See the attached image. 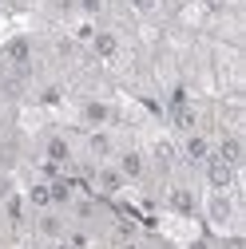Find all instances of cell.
Returning <instances> with one entry per match:
<instances>
[{"label":"cell","mask_w":246,"mask_h":249,"mask_svg":"<svg viewBox=\"0 0 246 249\" xmlns=\"http://www.w3.org/2000/svg\"><path fill=\"white\" fill-rule=\"evenodd\" d=\"M206 222H210V230H219V233H226L230 226H234V217H238V202H234V190H210V198H206Z\"/></svg>","instance_id":"1"},{"label":"cell","mask_w":246,"mask_h":249,"mask_svg":"<svg viewBox=\"0 0 246 249\" xmlns=\"http://www.w3.org/2000/svg\"><path fill=\"white\" fill-rule=\"evenodd\" d=\"M32 230H36V237H40V241H60V237L68 233V217H64V210H56V206L36 210Z\"/></svg>","instance_id":"3"},{"label":"cell","mask_w":246,"mask_h":249,"mask_svg":"<svg viewBox=\"0 0 246 249\" xmlns=\"http://www.w3.org/2000/svg\"><path fill=\"white\" fill-rule=\"evenodd\" d=\"M111 162H115V170L123 174V182H143V174H147V154H143L139 146H123V150H115Z\"/></svg>","instance_id":"2"},{"label":"cell","mask_w":246,"mask_h":249,"mask_svg":"<svg viewBox=\"0 0 246 249\" xmlns=\"http://www.w3.org/2000/svg\"><path fill=\"white\" fill-rule=\"evenodd\" d=\"M179 154H183L187 162L203 166V162L210 159V154H214V139H210V135H203V131L195 127V131H187V135H183V142H179Z\"/></svg>","instance_id":"5"},{"label":"cell","mask_w":246,"mask_h":249,"mask_svg":"<svg viewBox=\"0 0 246 249\" xmlns=\"http://www.w3.org/2000/svg\"><path fill=\"white\" fill-rule=\"evenodd\" d=\"M40 99H44V103H60V91H56V87H48V91H44Z\"/></svg>","instance_id":"21"},{"label":"cell","mask_w":246,"mask_h":249,"mask_svg":"<svg viewBox=\"0 0 246 249\" xmlns=\"http://www.w3.org/2000/svg\"><path fill=\"white\" fill-rule=\"evenodd\" d=\"M44 162L72 166V142H68L64 135H48V139H44Z\"/></svg>","instance_id":"10"},{"label":"cell","mask_w":246,"mask_h":249,"mask_svg":"<svg viewBox=\"0 0 246 249\" xmlns=\"http://www.w3.org/2000/svg\"><path fill=\"white\" fill-rule=\"evenodd\" d=\"M203 4H206V8H210V12H223V8H226V4H230V0H203Z\"/></svg>","instance_id":"20"},{"label":"cell","mask_w":246,"mask_h":249,"mask_svg":"<svg viewBox=\"0 0 246 249\" xmlns=\"http://www.w3.org/2000/svg\"><path fill=\"white\" fill-rule=\"evenodd\" d=\"M127 4L139 12V16H151V12H155L159 8V0H127Z\"/></svg>","instance_id":"18"},{"label":"cell","mask_w":246,"mask_h":249,"mask_svg":"<svg viewBox=\"0 0 246 249\" xmlns=\"http://www.w3.org/2000/svg\"><path fill=\"white\" fill-rule=\"evenodd\" d=\"M0 55H4V64H8L16 75H24L28 64H32V40H28V36H12L4 48H0Z\"/></svg>","instance_id":"6"},{"label":"cell","mask_w":246,"mask_h":249,"mask_svg":"<svg viewBox=\"0 0 246 249\" xmlns=\"http://www.w3.org/2000/svg\"><path fill=\"white\" fill-rule=\"evenodd\" d=\"M48 249H72V245H68L64 237H60V241H48Z\"/></svg>","instance_id":"22"},{"label":"cell","mask_w":246,"mask_h":249,"mask_svg":"<svg viewBox=\"0 0 246 249\" xmlns=\"http://www.w3.org/2000/svg\"><path fill=\"white\" fill-rule=\"evenodd\" d=\"M87 154H91L96 162H111V154H115V139H111L103 127H96V131L87 135Z\"/></svg>","instance_id":"12"},{"label":"cell","mask_w":246,"mask_h":249,"mask_svg":"<svg viewBox=\"0 0 246 249\" xmlns=\"http://www.w3.org/2000/svg\"><path fill=\"white\" fill-rule=\"evenodd\" d=\"M219 249H246V237H242V233H230V230H226V233L219 237Z\"/></svg>","instance_id":"17"},{"label":"cell","mask_w":246,"mask_h":249,"mask_svg":"<svg viewBox=\"0 0 246 249\" xmlns=\"http://www.w3.org/2000/svg\"><path fill=\"white\" fill-rule=\"evenodd\" d=\"M214 154H219L223 162H230V166L238 170V166H242V159H246V146H242V139L230 131V135H223L219 142H214Z\"/></svg>","instance_id":"9"},{"label":"cell","mask_w":246,"mask_h":249,"mask_svg":"<svg viewBox=\"0 0 246 249\" xmlns=\"http://www.w3.org/2000/svg\"><path fill=\"white\" fill-rule=\"evenodd\" d=\"M119 249H143V245H139V241H123Z\"/></svg>","instance_id":"23"},{"label":"cell","mask_w":246,"mask_h":249,"mask_svg":"<svg viewBox=\"0 0 246 249\" xmlns=\"http://www.w3.org/2000/svg\"><path fill=\"white\" fill-rule=\"evenodd\" d=\"M64 241H68L72 249H87V245H91V237H87V230H72V226H68V233H64Z\"/></svg>","instance_id":"16"},{"label":"cell","mask_w":246,"mask_h":249,"mask_svg":"<svg viewBox=\"0 0 246 249\" xmlns=\"http://www.w3.org/2000/svg\"><path fill=\"white\" fill-rule=\"evenodd\" d=\"M91 52H96V59L111 64V59H119L123 44H119V36H115V32H96V36H91Z\"/></svg>","instance_id":"13"},{"label":"cell","mask_w":246,"mask_h":249,"mask_svg":"<svg viewBox=\"0 0 246 249\" xmlns=\"http://www.w3.org/2000/svg\"><path fill=\"white\" fill-rule=\"evenodd\" d=\"M80 119L87 123V127H107V123L115 119V111H111V103H103V99H87V103L80 107Z\"/></svg>","instance_id":"11"},{"label":"cell","mask_w":246,"mask_h":249,"mask_svg":"<svg viewBox=\"0 0 246 249\" xmlns=\"http://www.w3.org/2000/svg\"><path fill=\"white\" fill-rule=\"evenodd\" d=\"M28 206H32V210H48L52 206V194H48V182L40 178V182H32V186H28V198H24Z\"/></svg>","instance_id":"14"},{"label":"cell","mask_w":246,"mask_h":249,"mask_svg":"<svg viewBox=\"0 0 246 249\" xmlns=\"http://www.w3.org/2000/svg\"><path fill=\"white\" fill-rule=\"evenodd\" d=\"M167 210H175V213H183V217H191V213H199V194L191 190V186L175 182L171 190H167Z\"/></svg>","instance_id":"8"},{"label":"cell","mask_w":246,"mask_h":249,"mask_svg":"<svg viewBox=\"0 0 246 249\" xmlns=\"http://www.w3.org/2000/svg\"><path fill=\"white\" fill-rule=\"evenodd\" d=\"M4 213H8L12 226H20V222H24V198H20V194H8V198H4Z\"/></svg>","instance_id":"15"},{"label":"cell","mask_w":246,"mask_h":249,"mask_svg":"<svg viewBox=\"0 0 246 249\" xmlns=\"http://www.w3.org/2000/svg\"><path fill=\"white\" fill-rule=\"evenodd\" d=\"M80 8H83L87 16H100V12H103V0H80Z\"/></svg>","instance_id":"19"},{"label":"cell","mask_w":246,"mask_h":249,"mask_svg":"<svg viewBox=\"0 0 246 249\" xmlns=\"http://www.w3.org/2000/svg\"><path fill=\"white\" fill-rule=\"evenodd\" d=\"M91 186H96V190H100L103 198H115V194H119L127 182H123V174L115 170V162H100L96 170H91Z\"/></svg>","instance_id":"7"},{"label":"cell","mask_w":246,"mask_h":249,"mask_svg":"<svg viewBox=\"0 0 246 249\" xmlns=\"http://www.w3.org/2000/svg\"><path fill=\"white\" fill-rule=\"evenodd\" d=\"M203 178H206V190H234L238 170L230 162H223L219 154H210V159L203 162Z\"/></svg>","instance_id":"4"}]
</instances>
